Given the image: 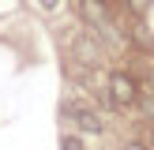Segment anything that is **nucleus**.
Returning a JSON list of instances; mask_svg holds the SVG:
<instances>
[{"label": "nucleus", "mask_w": 154, "mask_h": 150, "mask_svg": "<svg viewBox=\"0 0 154 150\" xmlns=\"http://www.w3.org/2000/svg\"><path fill=\"white\" fill-rule=\"evenodd\" d=\"M72 52H75V60L79 64H102V41H98V34H79L75 38V45H72Z\"/></svg>", "instance_id": "4"}, {"label": "nucleus", "mask_w": 154, "mask_h": 150, "mask_svg": "<svg viewBox=\"0 0 154 150\" xmlns=\"http://www.w3.org/2000/svg\"><path fill=\"white\" fill-rule=\"evenodd\" d=\"M124 4H128V8H132V11H135V15H143V11H147V8H150V0H124Z\"/></svg>", "instance_id": "6"}, {"label": "nucleus", "mask_w": 154, "mask_h": 150, "mask_svg": "<svg viewBox=\"0 0 154 150\" xmlns=\"http://www.w3.org/2000/svg\"><path fill=\"white\" fill-rule=\"evenodd\" d=\"M79 19L87 22L90 30H109L113 26L109 0H79Z\"/></svg>", "instance_id": "3"}, {"label": "nucleus", "mask_w": 154, "mask_h": 150, "mask_svg": "<svg viewBox=\"0 0 154 150\" xmlns=\"http://www.w3.org/2000/svg\"><path fill=\"white\" fill-rule=\"evenodd\" d=\"M64 116L75 120V128H79L83 135H102L105 131V120L98 109H90V105H64Z\"/></svg>", "instance_id": "2"}, {"label": "nucleus", "mask_w": 154, "mask_h": 150, "mask_svg": "<svg viewBox=\"0 0 154 150\" xmlns=\"http://www.w3.org/2000/svg\"><path fill=\"white\" fill-rule=\"evenodd\" d=\"M105 90H109V98H113V105L117 109H128V105H135L139 101V82H135V75H128V71H113L109 75V82H105Z\"/></svg>", "instance_id": "1"}, {"label": "nucleus", "mask_w": 154, "mask_h": 150, "mask_svg": "<svg viewBox=\"0 0 154 150\" xmlns=\"http://www.w3.org/2000/svg\"><path fill=\"white\" fill-rule=\"evenodd\" d=\"M150 146H154V128H150Z\"/></svg>", "instance_id": "9"}, {"label": "nucleus", "mask_w": 154, "mask_h": 150, "mask_svg": "<svg viewBox=\"0 0 154 150\" xmlns=\"http://www.w3.org/2000/svg\"><path fill=\"white\" fill-rule=\"evenodd\" d=\"M120 150H147V142H139V139H132V142H124Z\"/></svg>", "instance_id": "8"}, {"label": "nucleus", "mask_w": 154, "mask_h": 150, "mask_svg": "<svg viewBox=\"0 0 154 150\" xmlns=\"http://www.w3.org/2000/svg\"><path fill=\"white\" fill-rule=\"evenodd\" d=\"M38 8H42V11H57L60 0H38Z\"/></svg>", "instance_id": "7"}, {"label": "nucleus", "mask_w": 154, "mask_h": 150, "mask_svg": "<svg viewBox=\"0 0 154 150\" xmlns=\"http://www.w3.org/2000/svg\"><path fill=\"white\" fill-rule=\"evenodd\" d=\"M60 150H87L79 135H60Z\"/></svg>", "instance_id": "5"}]
</instances>
